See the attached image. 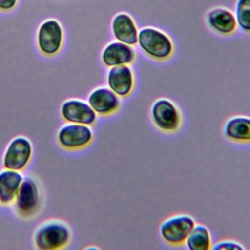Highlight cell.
I'll use <instances>...</instances> for the list:
<instances>
[{"label": "cell", "mask_w": 250, "mask_h": 250, "mask_svg": "<svg viewBox=\"0 0 250 250\" xmlns=\"http://www.w3.org/2000/svg\"><path fill=\"white\" fill-rule=\"evenodd\" d=\"M137 44L145 55L159 62L170 59L174 53L172 39L161 29L152 26H146L139 30Z\"/></svg>", "instance_id": "obj_1"}, {"label": "cell", "mask_w": 250, "mask_h": 250, "mask_svg": "<svg viewBox=\"0 0 250 250\" xmlns=\"http://www.w3.org/2000/svg\"><path fill=\"white\" fill-rule=\"evenodd\" d=\"M71 238V230L67 224L59 220H51L38 226L34 232V244L41 250H56L64 247Z\"/></svg>", "instance_id": "obj_2"}, {"label": "cell", "mask_w": 250, "mask_h": 250, "mask_svg": "<svg viewBox=\"0 0 250 250\" xmlns=\"http://www.w3.org/2000/svg\"><path fill=\"white\" fill-rule=\"evenodd\" d=\"M150 118L154 126L164 133L176 132L182 122L179 107L169 99L160 98L150 107Z\"/></svg>", "instance_id": "obj_3"}, {"label": "cell", "mask_w": 250, "mask_h": 250, "mask_svg": "<svg viewBox=\"0 0 250 250\" xmlns=\"http://www.w3.org/2000/svg\"><path fill=\"white\" fill-rule=\"evenodd\" d=\"M194 225L195 222L189 215H174L161 223L159 233L165 243L172 246H179L186 242V239Z\"/></svg>", "instance_id": "obj_4"}, {"label": "cell", "mask_w": 250, "mask_h": 250, "mask_svg": "<svg viewBox=\"0 0 250 250\" xmlns=\"http://www.w3.org/2000/svg\"><path fill=\"white\" fill-rule=\"evenodd\" d=\"M31 155V142L22 136L16 137L9 143L5 150L3 156V165L6 169L21 171L26 167Z\"/></svg>", "instance_id": "obj_5"}, {"label": "cell", "mask_w": 250, "mask_h": 250, "mask_svg": "<svg viewBox=\"0 0 250 250\" xmlns=\"http://www.w3.org/2000/svg\"><path fill=\"white\" fill-rule=\"evenodd\" d=\"M57 139L59 145L65 149H80L91 144L93 131L88 125L68 123L61 127Z\"/></svg>", "instance_id": "obj_6"}, {"label": "cell", "mask_w": 250, "mask_h": 250, "mask_svg": "<svg viewBox=\"0 0 250 250\" xmlns=\"http://www.w3.org/2000/svg\"><path fill=\"white\" fill-rule=\"evenodd\" d=\"M39 188L31 177L23 178L15 198V208L17 213L21 217H30L39 206Z\"/></svg>", "instance_id": "obj_7"}, {"label": "cell", "mask_w": 250, "mask_h": 250, "mask_svg": "<svg viewBox=\"0 0 250 250\" xmlns=\"http://www.w3.org/2000/svg\"><path fill=\"white\" fill-rule=\"evenodd\" d=\"M37 43L40 51L47 56L57 54L62 43V29L55 20L44 21L37 33Z\"/></svg>", "instance_id": "obj_8"}, {"label": "cell", "mask_w": 250, "mask_h": 250, "mask_svg": "<svg viewBox=\"0 0 250 250\" xmlns=\"http://www.w3.org/2000/svg\"><path fill=\"white\" fill-rule=\"evenodd\" d=\"M62 118L68 123L93 125L97 121V113L88 104L79 99L66 100L61 108Z\"/></svg>", "instance_id": "obj_9"}, {"label": "cell", "mask_w": 250, "mask_h": 250, "mask_svg": "<svg viewBox=\"0 0 250 250\" xmlns=\"http://www.w3.org/2000/svg\"><path fill=\"white\" fill-rule=\"evenodd\" d=\"M107 87L120 98L129 96L135 86V76L130 65L109 67L106 75Z\"/></svg>", "instance_id": "obj_10"}, {"label": "cell", "mask_w": 250, "mask_h": 250, "mask_svg": "<svg viewBox=\"0 0 250 250\" xmlns=\"http://www.w3.org/2000/svg\"><path fill=\"white\" fill-rule=\"evenodd\" d=\"M88 104L94 111L102 116L116 112L120 105V97L108 87H98L88 96Z\"/></svg>", "instance_id": "obj_11"}, {"label": "cell", "mask_w": 250, "mask_h": 250, "mask_svg": "<svg viewBox=\"0 0 250 250\" xmlns=\"http://www.w3.org/2000/svg\"><path fill=\"white\" fill-rule=\"evenodd\" d=\"M136 59L133 46L119 41L108 43L102 52V62L107 67L118 65H130Z\"/></svg>", "instance_id": "obj_12"}, {"label": "cell", "mask_w": 250, "mask_h": 250, "mask_svg": "<svg viewBox=\"0 0 250 250\" xmlns=\"http://www.w3.org/2000/svg\"><path fill=\"white\" fill-rule=\"evenodd\" d=\"M114 38L124 44L134 46L138 42L139 29L134 19L127 13H118L111 21Z\"/></svg>", "instance_id": "obj_13"}, {"label": "cell", "mask_w": 250, "mask_h": 250, "mask_svg": "<svg viewBox=\"0 0 250 250\" xmlns=\"http://www.w3.org/2000/svg\"><path fill=\"white\" fill-rule=\"evenodd\" d=\"M206 22L214 32L221 35H230L237 27L234 13L223 7L211 9L206 15Z\"/></svg>", "instance_id": "obj_14"}, {"label": "cell", "mask_w": 250, "mask_h": 250, "mask_svg": "<svg viewBox=\"0 0 250 250\" xmlns=\"http://www.w3.org/2000/svg\"><path fill=\"white\" fill-rule=\"evenodd\" d=\"M23 181L22 175L12 169L0 171V202L2 204L12 203Z\"/></svg>", "instance_id": "obj_15"}, {"label": "cell", "mask_w": 250, "mask_h": 250, "mask_svg": "<svg viewBox=\"0 0 250 250\" xmlns=\"http://www.w3.org/2000/svg\"><path fill=\"white\" fill-rule=\"evenodd\" d=\"M225 137L236 143H250V117L237 115L230 117L224 125Z\"/></svg>", "instance_id": "obj_16"}, {"label": "cell", "mask_w": 250, "mask_h": 250, "mask_svg": "<svg viewBox=\"0 0 250 250\" xmlns=\"http://www.w3.org/2000/svg\"><path fill=\"white\" fill-rule=\"evenodd\" d=\"M185 244L189 250L211 249L212 237L208 228L202 224H195L188 235Z\"/></svg>", "instance_id": "obj_17"}, {"label": "cell", "mask_w": 250, "mask_h": 250, "mask_svg": "<svg viewBox=\"0 0 250 250\" xmlns=\"http://www.w3.org/2000/svg\"><path fill=\"white\" fill-rule=\"evenodd\" d=\"M237 26L245 33H250V0H237L235 3Z\"/></svg>", "instance_id": "obj_18"}, {"label": "cell", "mask_w": 250, "mask_h": 250, "mask_svg": "<svg viewBox=\"0 0 250 250\" xmlns=\"http://www.w3.org/2000/svg\"><path fill=\"white\" fill-rule=\"evenodd\" d=\"M214 250H243L244 247L234 240H221L212 246Z\"/></svg>", "instance_id": "obj_19"}, {"label": "cell", "mask_w": 250, "mask_h": 250, "mask_svg": "<svg viewBox=\"0 0 250 250\" xmlns=\"http://www.w3.org/2000/svg\"><path fill=\"white\" fill-rule=\"evenodd\" d=\"M17 0H0V9L1 10H10L14 8Z\"/></svg>", "instance_id": "obj_20"}]
</instances>
